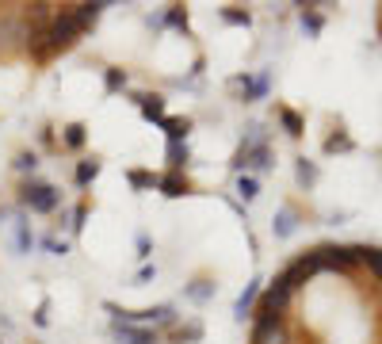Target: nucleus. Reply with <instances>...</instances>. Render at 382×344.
Instances as JSON below:
<instances>
[{"label":"nucleus","mask_w":382,"mask_h":344,"mask_svg":"<svg viewBox=\"0 0 382 344\" xmlns=\"http://www.w3.org/2000/svg\"><path fill=\"white\" fill-rule=\"evenodd\" d=\"M103 81H108V88H111V92L126 88V73H123V69H108V73H103Z\"/></svg>","instance_id":"obj_28"},{"label":"nucleus","mask_w":382,"mask_h":344,"mask_svg":"<svg viewBox=\"0 0 382 344\" xmlns=\"http://www.w3.org/2000/svg\"><path fill=\"white\" fill-rule=\"evenodd\" d=\"M321 27H325V19L314 12V4H302V31H306V35H321Z\"/></svg>","instance_id":"obj_22"},{"label":"nucleus","mask_w":382,"mask_h":344,"mask_svg":"<svg viewBox=\"0 0 382 344\" xmlns=\"http://www.w3.org/2000/svg\"><path fill=\"white\" fill-rule=\"evenodd\" d=\"M161 131L168 134V142H188V131H191V119H161Z\"/></svg>","instance_id":"obj_13"},{"label":"nucleus","mask_w":382,"mask_h":344,"mask_svg":"<svg viewBox=\"0 0 382 344\" xmlns=\"http://www.w3.org/2000/svg\"><path fill=\"white\" fill-rule=\"evenodd\" d=\"M138 256H141V260L150 256V238H145V233H138Z\"/></svg>","instance_id":"obj_33"},{"label":"nucleus","mask_w":382,"mask_h":344,"mask_svg":"<svg viewBox=\"0 0 382 344\" xmlns=\"http://www.w3.org/2000/svg\"><path fill=\"white\" fill-rule=\"evenodd\" d=\"M34 325H50V303H42L39 310H34Z\"/></svg>","instance_id":"obj_32"},{"label":"nucleus","mask_w":382,"mask_h":344,"mask_svg":"<svg viewBox=\"0 0 382 344\" xmlns=\"http://www.w3.org/2000/svg\"><path fill=\"white\" fill-rule=\"evenodd\" d=\"M359 264H367L382 283V249L379 245H359Z\"/></svg>","instance_id":"obj_20"},{"label":"nucleus","mask_w":382,"mask_h":344,"mask_svg":"<svg viewBox=\"0 0 382 344\" xmlns=\"http://www.w3.org/2000/svg\"><path fill=\"white\" fill-rule=\"evenodd\" d=\"M379 27H382V16H379Z\"/></svg>","instance_id":"obj_36"},{"label":"nucleus","mask_w":382,"mask_h":344,"mask_svg":"<svg viewBox=\"0 0 382 344\" xmlns=\"http://www.w3.org/2000/svg\"><path fill=\"white\" fill-rule=\"evenodd\" d=\"M126 180H130V188H138V191L157 188V176H153V172H141V169H130L126 172Z\"/></svg>","instance_id":"obj_23"},{"label":"nucleus","mask_w":382,"mask_h":344,"mask_svg":"<svg viewBox=\"0 0 382 344\" xmlns=\"http://www.w3.org/2000/svg\"><path fill=\"white\" fill-rule=\"evenodd\" d=\"M294 176H299L302 188H314L317 184V164L306 161V157H299V161H294Z\"/></svg>","instance_id":"obj_21"},{"label":"nucleus","mask_w":382,"mask_h":344,"mask_svg":"<svg viewBox=\"0 0 382 344\" xmlns=\"http://www.w3.org/2000/svg\"><path fill=\"white\" fill-rule=\"evenodd\" d=\"M321 271H352L359 268V245H317L314 249Z\"/></svg>","instance_id":"obj_4"},{"label":"nucleus","mask_w":382,"mask_h":344,"mask_svg":"<svg viewBox=\"0 0 382 344\" xmlns=\"http://www.w3.org/2000/svg\"><path fill=\"white\" fill-rule=\"evenodd\" d=\"M42 245L50 249L54 256H66V253H69V245H66V241H58V238H42Z\"/></svg>","instance_id":"obj_30"},{"label":"nucleus","mask_w":382,"mask_h":344,"mask_svg":"<svg viewBox=\"0 0 382 344\" xmlns=\"http://www.w3.org/2000/svg\"><path fill=\"white\" fill-rule=\"evenodd\" d=\"M172 341L176 344H195L203 341V321H183V325L172 329Z\"/></svg>","instance_id":"obj_14"},{"label":"nucleus","mask_w":382,"mask_h":344,"mask_svg":"<svg viewBox=\"0 0 382 344\" xmlns=\"http://www.w3.org/2000/svg\"><path fill=\"white\" fill-rule=\"evenodd\" d=\"M348 149H352V138L344 131H336V134L325 138V153H348Z\"/></svg>","instance_id":"obj_24"},{"label":"nucleus","mask_w":382,"mask_h":344,"mask_svg":"<svg viewBox=\"0 0 382 344\" xmlns=\"http://www.w3.org/2000/svg\"><path fill=\"white\" fill-rule=\"evenodd\" d=\"M260 291H264V279H252V283H245L241 298L233 303V318H237V321L252 318V310H257V298H260Z\"/></svg>","instance_id":"obj_5"},{"label":"nucleus","mask_w":382,"mask_h":344,"mask_svg":"<svg viewBox=\"0 0 382 344\" xmlns=\"http://www.w3.org/2000/svg\"><path fill=\"white\" fill-rule=\"evenodd\" d=\"M233 84L241 88V99H245V104H252V99H264V96H268V84H272V81H268V73H257V77L245 73V77H237Z\"/></svg>","instance_id":"obj_7"},{"label":"nucleus","mask_w":382,"mask_h":344,"mask_svg":"<svg viewBox=\"0 0 382 344\" xmlns=\"http://www.w3.org/2000/svg\"><path fill=\"white\" fill-rule=\"evenodd\" d=\"M84 222H88V207H77V211H73V233H81Z\"/></svg>","instance_id":"obj_31"},{"label":"nucleus","mask_w":382,"mask_h":344,"mask_svg":"<svg viewBox=\"0 0 382 344\" xmlns=\"http://www.w3.org/2000/svg\"><path fill=\"white\" fill-rule=\"evenodd\" d=\"M161 19H165L168 27H176V31H183V35H188V16H183V8H180V4H172V8H168Z\"/></svg>","instance_id":"obj_25"},{"label":"nucleus","mask_w":382,"mask_h":344,"mask_svg":"<svg viewBox=\"0 0 382 344\" xmlns=\"http://www.w3.org/2000/svg\"><path fill=\"white\" fill-rule=\"evenodd\" d=\"M84 142H88L84 123H69L66 131H61V146H66V149H84Z\"/></svg>","instance_id":"obj_18"},{"label":"nucleus","mask_w":382,"mask_h":344,"mask_svg":"<svg viewBox=\"0 0 382 344\" xmlns=\"http://www.w3.org/2000/svg\"><path fill=\"white\" fill-rule=\"evenodd\" d=\"M34 169H39V157H34V153H19L16 157V172H31V176H34Z\"/></svg>","instance_id":"obj_29"},{"label":"nucleus","mask_w":382,"mask_h":344,"mask_svg":"<svg viewBox=\"0 0 382 344\" xmlns=\"http://www.w3.org/2000/svg\"><path fill=\"white\" fill-rule=\"evenodd\" d=\"M157 188H161V195L180 199V195H188V191H191V184H188L183 172H165V176H157Z\"/></svg>","instance_id":"obj_8"},{"label":"nucleus","mask_w":382,"mask_h":344,"mask_svg":"<svg viewBox=\"0 0 382 344\" xmlns=\"http://www.w3.org/2000/svg\"><path fill=\"white\" fill-rule=\"evenodd\" d=\"M233 191H237L245 203H252V199L260 195V180L252 176V172H241V176H237V184H233Z\"/></svg>","instance_id":"obj_16"},{"label":"nucleus","mask_w":382,"mask_h":344,"mask_svg":"<svg viewBox=\"0 0 382 344\" xmlns=\"http://www.w3.org/2000/svg\"><path fill=\"white\" fill-rule=\"evenodd\" d=\"M19 203L27 207V211H34V214H50V211H58V203H61V191L54 188V184H46V180H23V188H19Z\"/></svg>","instance_id":"obj_2"},{"label":"nucleus","mask_w":382,"mask_h":344,"mask_svg":"<svg viewBox=\"0 0 382 344\" xmlns=\"http://www.w3.org/2000/svg\"><path fill=\"white\" fill-rule=\"evenodd\" d=\"M279 123L291 138H302V131H306V123H302V115L294 111V107H279Z\"/></svg>","instance_id":"obj_15"},{"label":"nucleus","mask_w":382,"mask_h":344,"mask_svg":"<svg viewBox=\"0 0 382 344\" xmlns=\"http://www.w3.org/2000/svg\"><path fill=\"white\" fill-rule=\"evenodd\" d=\"M16 245H19V253H31L34 238L27 233V222H16Z\"/></svg>","instance_id":"obj_27"},{"label":"nucleus","mask_w":382,"mask_h":344,"mask_svg":"<svg viewBox=\"0 0 382 344\" xmlns=\"http://www.w3.org/2000/svg\"><path fill=\"white\" fill-rule=\"evenodd\" d=\"M115 341L119 344H157V333L145 325H126V321H115Z\"/></svg>","instance_id":"obj_6"},{"label":"nucleus","mask_w":382,"mask_h":344,"mask_svg":"<svg viewBox=\"0 0 382 344\" xmlns=\"http://www.w3.org/2000/svg\"><path fill=\"white\" fill-rule=\"evenodd\" d=\"M188 161H191L188 142H168V172H183Z\"/></svg>","instance_id":"obj_12"},{"label":"nucleus","mask_w":382,"mask_h":344,"mask_svg":"<svg viewBox=\"0 0 382 344\" xmlns=\"http://www.w3.org/2000/svg\"><path fill=\"white\" fill-rule=\"evenodd\" d=\"M321 271V264H317V256H314V249L310 253H302V256H294L287 268L279 271V276L272 279V287H279V291H287V295H294V291H302V287L310 283V279Z\"/></svg>","instance_id":"obj_1"},{"label":"nucleus","mask_w":382,"mask_h":344,"mask_svg":"<svg viewBox=\"0 0 382 344\" xmlns=\"http://www.w3.org/2000/svg\"><path fill=\"white\" fill-rule=\"evenodd\" d=\"M153 276H157V268H150V264H145V268H141V271H138V276H134V279H138V283H150Z\"/></svg>","instance_id":"obj_34"},{"label":"nucleus","mask_w":382,"mask_h":344,"mask_svg":"<svg viewBox=\"0 0 382 344\" xmlns=\"http://www.w3.org/2000/svg\"><path fill=\"white\" fill-rule=\"evenodd\" d=\"M46 35H50V50H54V54H61V50H69L84 35V23L77 19L73 8H66V12H54L50 31H46Z\"/></svg>","instance_id":"obj_3"},{"label":"nucleus","mask_w":382,"mask_h":344,"mask_svg":"<svg viewBox=\"0 0 382 344\" xmlns=\"http://www.w3.org/2000/svg\"><path fill=\"white\" fill-rule=\"evenodd\" d=\"M39 138H42V146H50V142H54V131H50V126H42Z\"/></svg>","instance_id":"obj_35"},{"label":"nucleus","mask_w":382,"mask_h":344,"mask_svg":"<svg viewBox=\"0 0 382 344\" xmlns=\"http://www.w3.org/2000/svg\"><path fill=\"white\" fill-rule=\"evenodd\" d=\"M103 8H108L103 0H88V4H73L77 19H81V23H84V31H88V27H96V19L103 16Z\"/></svg>","instance_id":"obj_10"},{"label":"nucleus","mask_w":382,"mask_h":344,"mask_svg":"<svg viewBox=\"0 0 382 344\" xmlns=\"http://www.w3.org/2000/svg\"><path fill=\"white\" fill-rule=\"evenodd\" d=\"M222 19H225V23H237V27L252 23V16H249V12H241V8H222Z\"/></svg>","instance_id":"obj_26"},{"label":"nucleus","mask_w":382,"mask_h":344,"mask_svg":"<svg viewBox=\"0 0 382 344\" xmlns=\"http://www.w3.org/2000/svg\"><path fill=\"white\" fill-rule=\"evenodd\" d=\"M96 176H100V161H96V157H84V161H77V188H88Z\"/></svg>","instance_id":"obj_17"},{"label":"nucleus","mask_w":382,"mask_h":344,"mask_svg":"<svg viewBox=\"0 0 382 344\" xmlns=\"http://www.w3.org/2000/svg\"><path fill=\"white\" fill-rule=\"evenodd\" d=\"M272 229H275V238H291L294 229H299V214L291 211V207H283L279 214H275V222H272Z\"/></svg>","instance_id":"obj_11"},{"label":"nucleus","mask_w":382,"mask_h":344,"mask_svg":"<svg viewBox=\"0 0 382 344\" xmlns=\"http://www.w3.org/2000/svg\"><path fill=\"white\" fill-rule=\"evenodd\" d=\"M210 295H214V283H210V279H195V283L183 287V298H191V303H207Z\"/></svg>","instance_id":"obj_19"},{"label":"nucleus","mask_w":382,"mask_h":344,"mask_svg":"<svg viewBox=\"0 0 382 344\" xmlns=\"http://www.w3.org/2000/svg\"><path fill=\"white\" fill-rule=\"evenodd\" d=\"M134 104H138L141 115H145V119H153V123H161V119H165V99H161L157 92H141V96H134Z\"/></svg>","instance_id":"obj_9"}]
</instances>
